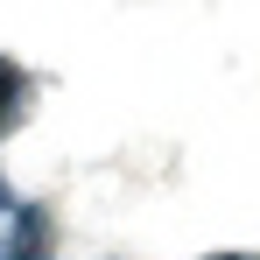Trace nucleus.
<instances>
[{
    "mask_svg": "<svg viewBox=\"0 0 260 260\" xmlns=\"http://www.w3.org/2000/svg\"><path fill=\"white\" fill-rule=\"evenodd\" d=\"M0 260H49V218L21 190L0 183Z\"/></svg>",
    "mask_w": 260,
    "mask_h": 260,
    "instance_id": "f257e3e1",
    "label": "nucleus"
},
{
    "mask_svg": "<svg viewBox=\"0 0 260 260\" xmlns=\"http://www.w3.org/2000/svg\"><path fill=\"white\" fill-rule=\"evenodd\" d=\"M21 91H28V78H21V63L14 56H0V134L21 120Z\"/></svg>",
    "mask_w": 260,
    "mask_h": 260,
    "instance_id": "f03ea898",
    "label": "nucleus"
},
{
    "mask_svg": "<svg viewBox=\"0 0 260 260\" xmlns=\"http://www.w3.org/2000/svg\"><path fill=\"white\" fill-rule=\"evenodd\" d=\"M204 260H260V253H204Z\"/></svg>",
    "mask_w": 260,
    "mask_h": 260,
    "instance_id": "7ed1b4c3",
    "label": "nucleus"
}]
</instances>
